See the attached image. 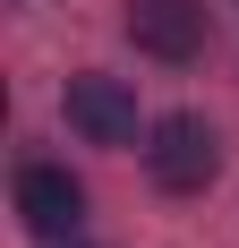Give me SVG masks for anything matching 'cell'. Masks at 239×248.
Wrapping results in <instances>:
<instances>
[{"label":"cell","mask_w":239,"mask_h":248,"mask_svg":"<svg viewBox=\"0 0 239 248\" xmlns=\"http://www.w3.org/2000/svg\"><path fill=\"white\" fill-rule=\"evenodd\" d=\"M17 214L34 240H77V223H86V188H77L60 163H26L17 171Z\"/></svg>","instance_id":"4"},{"label":"cell","mask_w":239,"mask_h":248,"mask_svg":"<svg viewBox=\"0 0 239 248\" xmlns=\"http://www.w3.org/2000/svg\"><path fill=\"white\" fill-rule=\"evenodd\" d=\"M145 171H154V188H171V197H196V188L222 171V146H214V128L196 120V111H171V120L145 128Z\"/></svg>","instance_id":"1"},{"label":"cell","mask_w":239,"mask_h":248,"mask_svg":"<svg viewBox=\"0 0 239 248\" xmlns=\"http://www.w3.org/2000/svg\"><path fill=\"white\" fill-rule=\"evenodd\" d=\"M128 43L145 60H171V69H188L196 51L214 43V17H205V0H128Z\"/></svg>","instance_id":"2"},{"label":"cell","mask_w":239,"mask_h":248,"mask_svg":"<svg viewBox=\"0 0 239 248\" xmlns=\"http://www.w3.org/2000/svg\"><path fill=\"white\" fill-rule=\"evenodd\" d=\"M60 103H69V128L86 137V146H137V94H128L120 77H103V69H77Z\"/></svg>","instance_id":"3"}]
</instances>
